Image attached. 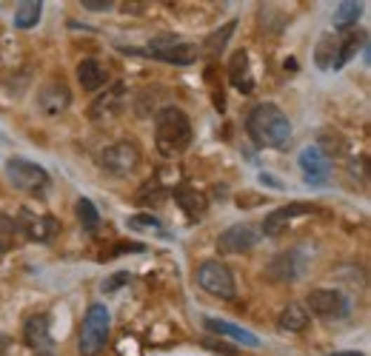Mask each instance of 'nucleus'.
Segmentation results:
<instances>
[{
  "mask_svg": "<svg viewBox=\"0 0 371 356\" xmlns=\"http://www.w3.org/2000/svg\"><path fill=\"white\" fill-rule=\"evenodd\" d=\"M245 131H249V137L260 149L283 151V149H288V140H292V120L274 103H260L245 117Z\"/></svg>",
  "mask_w": 371,
  "mask_h": 356,
  "instance_id": "obj_1",
  "label": "nucleus"
},
{
  "mask_svg": "<svg viewBox=\"0 0 371 356\" xmlns=\"http://www.w3.org/2000/svg\"><path fill=\"white\" fill-rule=\"evenodd\" d=\"M191 120L183 109L177 106H163L154 117V143H157V151L163 157H175V154H183L189 146H191Z\"/></svg>",
  "mask_w": 371,
  "mask_h": 356,
  "instance_id": "obj_2",
  "label": "nucleus"
},
{
  "mask_svg": "<svg viewBox=\"0 0 371 356\" xmlns=\"http://www.w3.org/2000/svg\"><path fill=\"white\" fill-rule=\"evenodd\" d=\"M109 328H112L109 308L100 305V302L89 305L86 317H83V325H80V336H77L80 356H97L106 348V342H109Z\"/></svg>",
  "mask_w": 371,
  "mask_h": 356,
  "instance_id": "obj_3",
  "label": "nucleus"
},
{
  "mask_svg": "<svg viewBox=\"0 0 371 356\" xmlns=\"http://www.w3.org/2000/svg\"><path fill=\"white\" fill-rule=\"evenodd\" d=\"M197 285L212 294L217 299H234L237 294V285H234V274L226 262L220 259H205L200 268H197Z\"/></svg>",
  "mask_w": 371,
  "mask_h": 356,
  "instance_id": "obj_4",
  "label": "nucleus"
},
{
  "mask_svg": "<svg viewBox=\"0 0 371 356\" xmlns=\"http://www.w3.org/2000/svg\"><path fill=\"white\" fill-rule=\"evenodd\" d=\"M6 180L26 191V194H40V191H46L49 189V174L43 165H37L32 160H23V157H12L6 163Z\"/></svg>",
  "mask_w": 371,
  "mask_h": 356,
  "instance_id": "obj_5",
  "label": "nucleus"
},
{
  "mask_svg": "<svg viewBox=\"0 0 371 356\" xmlns=\"http://www.w3.org/2000/svg\"><path fill=\"white\" fill-rule=\"evenodd\" d=\"M306 310L320 320H346L351 314V299L337 288H314L306 296Z\"/></svg>",
  "mask_w": 371,
  "mask_h": 356,
  "instance_id": "obj_6",
  "label": "nucleus"
},
{
  "mask_svg": "<svg viewBox=\"0 0 371 356\" xmlns=\"http://www.w3.org/2000/svg\"><path fill=\"white\" fill-rule=\"evenodd\" d=\"M137 165H140V149L132 140H120L109 146L103 154V168L114 177H129L137 171Z\"/></svg>",
  "mask_w": 371,
  "mask_h": 356,
  "instance_id": "obj_7",
  "label": "nucleus"
},
{
  "mask_svg": "<svg viewBox=\"0 0 371 356\" xmlns=\"http://www.w3.org/2000/svg\"><path fill=\"white\" fill-rule=\"evenodd\" d=\"M18 231H23L32 242H52L60 234V222L52 214H32V211H20V217H15Z\"/></svg>",
  "mask_w": 371,
  "mask_h": 356,
  "instance_id": "obj_8",
  "label": "nucleus"
},
{
  "mask_svg": "<svg viewBox=\"0 0 371 356\" xmlns=\"http://www.w3.org/2000/svg\"><path fill=\"white\" fill-rule=\"evenodd\" d=\"M257 242H260V231L255 226H249V222H237V226H229L217 237V251L220 254H245Z\"/></svg>",
  "mask_w": 371,
  "mask_h": 356,
  "instance_id": "obj_9",
  "label": "nucleus"
},
{
  "mask_svg": "<svg viewBox=\"0 0 371 356\" xmlns=\"http://www.w3.org/2000/svg\"><path fill=\"white\" fill-rule=\"evenodd\" d=\"M306 271V259L303 251H283L266 265V277L271 282H295Z\"/></svg>",
  "mask_w": 371,
  "mask_h": 356,
  "instance_id": "obj_10",
  "label": "nucleus"
},
{
  "mask_svg": "<svg viewBox=\"0 0 371 356\" xmlns=\"http://www.w3.org/2000/svg\"><path fill=\"white\" fill-rule=\"evenodd\" d=\"M311 211H314V208H311L309 203H288V205H280V208H274L271 214H266V219H263V234H266V237H280V234L288 231V226H292L295 219L309 217Z\"/></svg>",
  "mask_w": 371,
  "mask_h": 356,
  "instance_id": "obj_11",
  "label": "nucleus"
},
{
  "mask_svg": "<svg viewBox=\"0 0 371 356\" xmlns=\"http://www.w3.org/2000/svg\"><path fill=\"white\" fill-rule=\"evenodd\" d=\"M123 109H126V85H123V83H114L112 88H106V95H100V97L92 103L89 114H92L95 123H112Z\"/></svg>",
  "mask_w": 371,
  "mask_h": 356,
  "instance_id": "obj_12",
  "label": "nucleus"
},
{
  "mask_svg": "<svg viewBox=\"0 0 371 356\" xmlns=\"http://www.w3.org/2000/svg\"><path fill=\"white\" fill-rule=\"evenodd\" d=\"M297 165H300V171L306 177V183H311V186L325 183L328 174H332V163H328V157L317 146H306L300 151V157H297Z\"/></svg>",
  "mask_w": 371,
  "mask_h": 356,
  "instance_id": "obj_13",
  "label": "nucleus"
},
{
  "mask_svg": "<svg viewBox=\"0 0 371 356\" xmlns=\"http://www.w3.org/2000/svg\"><path fill=\"white\" fill-rule=\"evenodd\" d=\"M72 103V92H69V85L63 80H52L46 83L43 88H40V95H37V109L49 114V117H58L69 109Z\"/></svg>",
  "mask_w": 371,
  "mask_h": 356,
  "instance_id": "obj_14",
  "label": "nucleus"
},
{
  "mask_svg": "<svg viewBox=\"0 0 371 356\" xmlns=\"http://www.w3.org/2000/svg\"><path fill=\"white\" fill-rule=\"evenodd\" d=\"M143 57H154V60H163V63H172V66H189L194 63L200 55H197V46L194 43H183V40H175L169 46H157V49H146Z\"/></svg>",
  "mask_w": 371,
  "mask_h": 356,
  "instance_id": "obj_15",
  "label": "nucleus"
},
{
  "mask_svg": "<svg viewBox=\"0 0 371 356\" xmlns=\"http://www.w3.org/2000/svg\"><path fill=\"white\" fill-rule=\"evenodd\" d=\"M363 46H365V32H360L357 26L337 32V55H335L332 69H343V66H346V63H349Z\"/></svg>",
  "mask_w": 371,
  "mask_h": 356,
  "instance_id": "obj_16",
  "label": "nucleus"
},
{
  "mask_svg": "<svg viewBox=\"0 0 371 356\" xmlns=\"http://www.w3.org/2000/svg\"><path fill=\"white\" fill-rule=\"evenodd\" d=\"M23 336H26V345L34 348V350H40V353H49V350L55 348L52 331H49V317H46V314L32 317V320L26 322V328H23Z\"/></svg>",
  "mask_w": 371,
  "mask_h": 356,
  "instance_id": "obj_17",
  "label": "nucleus"
},
{
  "mask_svg": "<svg viewBox=\"0 0 371 356\" xmlns=\"http://www.w3.org/2000/svg\"><path fill=\"white\" fill-rule=\"evenodd\" d=\"M203 328L212 331V334H217V336H229V339H234V342H240V345H245V348H257V345H260V339H257L255 334H249L245 328H240V325H234V322H229V320L205 317V320H203Z\"/></svg>",
  "mask_w": 371,
  "mask_h": 356,
  "instance_id": "obj_18",
  "label": "nucleus"
},
{
  "mask_svg": "<svg viewBox=\"0 0 371 356\" xmlns=\"http://www.w3.org/2000/svg\"><path fill=\"white\" fill-rule=\"evenodd\" d=\"M77 80L86 92H97V88H103L109 83V71L97 60H80L77 63Z\"/></svg>",
  "mask_w": 371,
  "mask_h": 356,
  "instance_id": "obj_19",
  "label": "nucleus"
},
{
  "mask_svg": "<svg viewBox=\"0 0 371 356\" xmlns=\"http://www.w3.org/2000/svg\"><path fill=\"white\" fill-rule=\"evenodd\" d=\"M229 80H231V85L237 88V92H245V95L252 92L255 83L249 77V52H245V49H240V52L231 55V60H229Z\"/></svg>",
  "mask_w": 371,
  "mask_h": 356,
  "instance_id": "obj_20",
  "label": "nucleus"
},
{
  "mask_svg": "<svg viewBox=\"0 0 371 356\" xmlns=\"http://www.w3.org/2000/svg\"><path fill=\"white\" fill-rule=\"evenodd\" d=\"M277 328H280V331H292V334L306 331V328H309V310H306V305L288 302V305L283 308V314L277 317Z\"/></svg>",
  "mask_w": 371,
  "mask_h": 356,
  "instance_id": "obj_21",
  "label": "nucleus"
},
{
  "mask_svg": "<svg viewBox=\"0 0 371 356\" xmlns=\"http://www.w3.org/2000/svg\"><path fill=\"white\" fill-rule=\"evenodd\" d=\"M234 29H237V20H229L226 26H220V29H215L209 37L203 40V46H200V52L205 55V57H217L223 49H226V43L231 40V34H234Z\"/></svg>",
  "mask_w": 371,
  "mask_h": 356,
  "instance_id": "obj_22",
  "label": "nucleus"
},
{
  "mask_svg": "<svg viewBox=\"0 0 371 356\" xmlns=\"http://www.w3.org/2000/svg\"><path fill=\"white\" fill-rule=\"evenodd\" d=\"M43 18V4H37V0H26L15 9V29L26 32V29H34Z\"/></svg>",
  "mask_w": 371,
  "mask_h": 356,
  "instance_id": "obj_23",
  "label": "nucleus"
},
{
  "mask_svg": "<svg viewBox=\"0 0 371 356\" xmlns=\"http://www.w3.org/2000/svg\"><path fill=\"white\" fill-rule=\"evenodd\" d=\"M175 203L189 214V217H200L205 211V205H209V200H205L200 191L194 189H175Z\"/></svg>",
  "mask_w": 371,
  "mask_h": 356,
  "instance_id": "obj_24",
  "label": "nucleus"
},
{
  "mask_svg": "<svg viewBox=\"0 0 371 356\" xmlns=\"http://www.w3.org/2000/svg\"><path fill=\"white\" fill-rule=\"evenodd\" d=\"M74 214H77V222L83 226L86 231H97L100 228V214H97V205L89 200V197H80L77 203H74Z\"/></svg>",
  "mask_w": 371,
  "mask_h": 356,
  "instance_id": "obj_25",
  "label": "nucleus"
},
{
  "mask_svg": "<svg viewBox=\"0 0 371 356\" xmlns=\"http://www.w3.org/2000/svg\"><path fill=\"white\" fill-rule=\"evenodd\" d=\"M335 55H337V32H335V34H325V37L317 43V49H314V63H317L323 71H328V69H332V63H335Z\"/></svg>",
  "mask_w": 371,
  "mask_h": 356,
  "instance_id": "obj_26",
  "label": "nucleus"
},
{
  "mask_svg": "<svg viewBox=\"0 0 371 356\" xmlns=\"http://www.w3.org/2000/svg\"><path fill=\"white\" fill-rule=\"evenodd\" d=\"M360 15H363V4L346 0V4H340V6L335 9V26H337V29H351V26H357Z\"/></svg>",
  "mask_w": 371,
  "mask_h": 356,
  "instance_id": "obj_27",
  "label": "nucleus"
},
{
  "mask_svg": "<svg viewBox=\"0 0 371 356\" xmlns=\"http://www.w3.org/2000/svg\"><path fill=\"white\" fill-rule=\"evenodd\" d=\"M126 226L132 231H160V234H166V228H163L157 214H135V217L126 219Z\"/></svg>",
  "mask_w": 371,
  "mask_h": 356,
  "instance_id": "obj_28",
  "label": "nucleus"
},
{
  "mask_svg": "<svg viewBox=\"0 0 371 356\" xmlns=\"http://www.w3.org/2000/svg\"><path fill=\"white\" fill-rule=\"evenodd\" d=\"M166 191H169V189H163L157 180H149V183L140 189L137 203H140V205H160L163 200H166Z\"/></svg>",
  "mask_w": 371,
  "mask_h": 356,
  "instance_id": "obj_29",
  "label": "nucleus"
},
{
  "mask_svg": "<svg viewBox=\"0 0 371 356\" xmlns=\"http://www.w3.org/2000/svg\"><path fill=\"white\" fill-rule=\"evenodd\" d=\"M15 231H18L15 217H9V214L0 211V254H6V251L12 248V242H15Z\"/></svg>",
  "mask_w": 371,
  "mask_h": 356,
  "instance_id": "obj_30",
  "label": "nucleus"
},
{
  "mask_svg": "<svg viewBox=\"0 0 371 356\" xmlns=\"http://www.w3.org/2000/svg\"><path fill=\"white\" fill-rule=\"evenodd\" d=\"M129 282H132V274H129V271H117V274H112V277L100 285V291H103V294H114V291H120L123 285H129Z\"/></svg>",
  "mask_w": 371,
  "mask_h": 356,
  "instance_id": "obj_31",
  "label": "nucleus"
},
{
  "mask_svg": "<svg viewBox=\"0 0 371 356\" xmlns=\"http://www.w3.org/2000/svg\"><path fill=\"white\" fill-rule=\"evenodd\" d=\"M114 4L112 0H83V9H89V12H109Z\"/></svg>",
  "mask_w": 371,
  "mask_h": 356,
  "instance_id": "obj_32",
  "label": "nucleus"
},
{
  "mask_svg": "<svg viewBox=\"0 0 371 356\" xmlns=\"http://www.w3.org/2000/svg\"><path fill=\"white\" fill-rule=\"evenodd\" d=\"M260 183L263 186H271V189H283V183L277 180V177H271V174H260Z\"/></svg>",
  "mask_w": 371,
  "mask_h": 356,
  "instance_id": "obj_33",
  "label": "nucleus"
},
{
  "mask_svg": "<svg viewBox=\"0 0 371 356\" xmlns=\"http://www.w3.org/2000/svg\"><path fill=\"white\" fill-rule=\"evenodd\" d=\"M325 356H363L360 350H335V353H325Z\"/></svg>",
  "mask_w": 371,
  "mask_h": 356,
  "instance_id": "obj_34",
  "label": "nucleus"
},
{
  "mask_svg": "<svg viewBox=\"0 0 371 356\" xmlns=\"http://www.w3.org/2000/svg\"><path fill=\"white\" fill-rule=\"evenodd\" d=\"M40 356H52V353H40Z\"/></svg>",
  "mask_w": 371,
  "mask_h": 356,
  "instance_id": "obj_35",
  "label": "nucleus"
}]
</instances>
